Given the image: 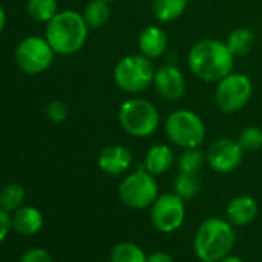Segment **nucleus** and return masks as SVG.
Wrapping results in <instances>:
<instances>
[{"mask_svg": "<svg viewBox=\"0 0 262 262\" xmlns=\"http://www.w3.org/2000/svg\"><path fill=\"white\" fill-rule=\"evenodd\" d=\"M234 56L227 45L216 39H204L193 45L188 53L191 73L204 82H219L233 73Z\"/></svg>", "mask_w": 262, "mask_h": 262, "instance_id": "f257e3e1", "label": "nucleus"}, {"mask_svg": "<svg viewBox=\"0 0 262 262\" xmlns=\"http://www.w3.org/2000/svg\"><path fill=\"white\" fill-rule=\"evenodd\" d=\"M88 25L77 11L57 13L48 24L45 39L57 54L70 56L80 51L88 39Z\"/></svg>", "mask_w": 262, "mask_h": 262, "instance_id": "f03ea898", "label": "nucleus"}, {"mask_svg": "<svg viewBox=\"0 0 262 262\" xmlns=\"http://www.w3.org/2000/svg\"><path fill=\"white\" fill-rule=\"evenodd\" d=\"M234 241L236 233L230 222L221 217H208L194 234V254L202 262H219L231 251Z\"/></svg>", "mask_w": 262, "mask_h": 262, "instance_id": "7ed1b4c3", "label": "nucleus"}, {"mask_svg": "<svg viewBox=\"0 0 262 262\" xmlns=\"http://www.w3.org/2000/svg\"><path fill=\"white\" fill-rule=\"evenodd\" d=\"M159 122L158 108L145 99H129L119 110V123L131 136L147 138L153 135Z\"/></svg>", "mask_w": 262, "mask_h": 262, "instance_id": "20e7f679", "label": "nucleus"}, {"mask_svg": "<svg viewBox=\"0 0 262 262\" xmlns=\"http://www.w3.org/2000/svg\"><path fill=\"white\" fill-rule=\"evenodd\" d=\"M165 133L168 139L181 148H199L205 139V125L194 111L181 108L167 117Z\"/></svg>", "mask_w": 262, "mask_h": 262, "instance_id": "39448f33", "label": "nucleus"}, {"mask_svg": "<svg viewBox=\"0 0 262 262\" xmlns=\"http://www.w3.org/2000/svg\"><path fill=\"white\" fill-rule=\"evenodd\" d=\"M155 68L144 54H129L122 57L113 71L116 85L126 93H141L153 83Z\"/></svg>", "mask_w": 262, "mask_h": 262, "instance_id": "423d86ee", "label": "nucleus"}, {"mask_svg": "<svg viewBox=\"0 0 262 262\" xmlns=\"http://www.w3.org/2000/svg\"><path fill=\"white\" fill-rule=\"evenodd\" d=\"M119 198L129 208L142 210L150 207L158 198V182L155 174L147 170L128 174L119 185Z\"/></svg>", "mask_w": 262, "mask_h": 262, "instance_id": "0eeeda50", "label": "nucleus"}, {"mask_svg": "<svg viewBox=\"0 0 262 262\" xmlns=\"http://www.w3.org/2000/svg\"><path fill=\"white\" fill-rule=\"evenodd\" d=\"M253 93V85L248 76L242 73H230L217 82L214 99L216 105L224 113H236L242 110Z\"/></svg>", "mask_w": 262, "mask_h": 262, "instance_id": "6e6552de", "label": "nucleus"}, {"mask_svg": "<svg viewBox=\"0 0 262 262\" xmlns=\"http://www.w3.org/2000/svg\"><path fill=\"white\" fill-rule=\"evenodd\" d=\"M54 59V50L47 39L31 36L24 39L16 50V63L27 74L43 73Z\"/></svg>", "mask_w": 262, "mask_h": 262, "instance_id": "1a4fd4ad", "label": "nucleus"}, {"mask_svg": "<svg viewBox=\"0 0 262 262\" xmlns=\"http://www.w3.org/2000/svg\"><path fill=\"white\" fill-rule=\"evenodd\" d=\"M185 219V204L176 193L158 196L151 204V221L161 233H173Z\"/></svg>", "mask_w": 262, "mask_h": 262, "instance_id": "9d476101", "label": "nucleus"}, {"mask_svg": "<svg viewBox=\"0 0 262 262\" xmlns=\"http://www.w3.org/2000/svg\"><path fill=\"white\" fill-rule=\"evenodd\" d=\"M208 165L217 173H231L234 171L244 158V150L237 141L233 139H219L207 151Z\"/></svg>", "mask_w": 262, "mask_h": 262, "instance_id": "9b49d317", "label": "nucleus"}, {"mask_svg": "<svg viewBox=\"0 0 262 262\" xmlns=\"http://www.w3.org/2000/svg\"><path fill=\"white\" fill-rule=\"evenodd\" d=\"M153 83L165 100H178L185 94V77L176 65H162L155 71Z\"/></svg>", "mask_w": 262, "mask_h": 262, "instance_id": "f8f14e48", "label": "nucleus"}, {"mask_svg": "<svg viewBox=\"0 0 262 262\" xmlns=\"http://www.w3.org/2000/svg\"><path fill=\"white\" fill-rule=\"evenodd\" d=\"M133 162L129 150L122 145H108L105 147L97 159L99 168L110 174V176H120L123 174Z\"/></svg>", "mask_w": 262, "mask_h": 262, "instance_id": "ddd939ff", "label": "nucleus"}, {"mask_svg": "<svg viewBox=\"0 0 262 262\" xmlns=\"http://www.w3.org/2000/svg\"><path fill=\"white\" fill-rule=\"evenodd\" d=\"M167 34L159 27H148L139 36V50L141 54L150 60L161 57L167 50Z\"/></svg>", "mask_w": 262, "mask_h": 262, "instance_id": "4468645a", "label": "nucleus"}, {"mask_svg": "<svg viewBox=\"0 0 262 262\" xmlns=\"http://www.w3.org/2000/svg\"><path fill=\"white\" fill-rule=\"evenodd\" d=\"M11 221L14 230L24 236H34L43 227V214L36 207H20Z\"/></svg>", "mask_w": 262, "mask_h": 262, "instance_id": "2eb2a0df", "label": "nucleus"}, {"mask_svg": "<svg viewBox=\"0 0 262 262\" xmlns=\"http://www.w3.org/2000/svg\"><path fill=\"white\" fill-rule=\"evenodd\" d=\"M257 214V204L251 196H237L227 207V217L233 225H247Z\"/></svg>", "mask_w": 262, "mask_h": 262, "instance_id": "dca6fc26", "label": "nucleus"}, {"mask_svg": "<svg viewBox=\"0 0 262 262\" xmlns=\"http://www.w3.org/2000/svg\"><path fill=\"white\" fill-rule=\"evenodd\" d=\"M173 164H174L173 150L164 144L151 147L145 156V170L155 176L167 173L173 167Z\"/></svg>", "mask_w": 262, "mask_h": 262, "instance_id": "f3484780", "label": "nucleus"}, {"mask_svg": "<svg viewBox=\"0 0 262 262\" xmlns=\"http://www.w3.org/2000/svg\"><path fill=\"white\" fill-rule=\"evenodd\" d=\"M188 7V0H153V14L159 22L168 24L179 19Z\"/></svg>", "mask_w": 262, "mask_h": 262, "instance_id": "a211bd4d", "label": "nucleus"}, {"mask_svg": "<svg viewBox=\"0 0 262 262\" xmlns=\"http://www.w3.org/2000/svg\"><path fill=\"white\" fill-rule=\"evenodd\" d=\"M225 45L234 57L247 56L254 47V34L248 28H236L227 37Z\"/></svg>", "mask_w": 262, "mask_h": 262, "instance_id": "6ab92c4d", "label": "nucleus"}, {"mask_svg": "<svg viewBox=\"0 0 262 262\" xmlns=\"http://www.w3.org/2000/svg\"><path fill=\"white\" fill-rule=\"evenodd\" d=\"M83 19L90 28H100L103 27L111 16L110 4L105 0H91L83 10Z\"/></svg>", "mask_w": 262, "mask_h": 262, "instance_id": "aec40b11", "label": "nucleus"}, {"mask_svg": "<svg viewBox=\"0 0 262 262\" xmlns=\"http://www.w3.org/2000/svg\"><path fill=\"white\" fill-rule=\"evenodd\" d=\"M111 262H147V254L133 242L117 244L110 256Z\"/></svg>", "mask_w": 262, "mask_h": 262, "instance_id": "412c9836", "label": "nucleus"}, {"mask_svg": "<svg viewBox=\"0 0 262 262\" xmlns=\"http://www.w3.org/2000/svg\"><path fill=\"white\" fill-rule=\"evenodd\" d=\"M27 11L34 20L48 24L59 13L57 0H28Z\"/></svg>", "mask_w": 262, "mask_h": 262, "instance_id": "4be33fe9", "label": "nucleus"}, {"mask_svg": "<svg viewBox=\"0 0 262 262\" xmlns=\"http://www.w3.org/2000/svg\"><path fill=\"white\" fill-rule=\"evenodd\" d=\"M25 201V190L19 184H8L0 190V208L5 211H16Z\"/></svg>", "mask_w": 262, "mask_h": 262, "instance_id": "5701e85b", "label": "nucleus"}, {"mask_svg": "<svg viewBox=\"0 0 262 262\" xmlns=\"http://www.w3.org/2000/svg\"><path fill=\"white\" fill-rule=\"evenodd\" d=\"M199 188H201V184L196 174L179 173L174 181V193L181 196L184 201L193 199L199 193Z\"/></svg>", "mask_w": 262, "mask_h": 262, "instance_id": "b1692460", "label": "nucleus"}, {"mask_svg": "<svg viewBox=\"0 0 262 262\" xmlns=\"http://www.w3.org/2000/svg\"><path fill=\"white\" fill-rule=\"evenodd\" d=\"M207 158L198 150V148H190L185 150L178 161V167H179V173H188V174H196L201 167L204 165V161Z\"/></svg>", "mask_w": 262, "mask_h": 262, "instance_id": "393cba45", "label": "nucleus"}, {"mask_svg": "<svg viewBox=\"0 0 262 262\" xmlns=\"http://www.w3.org/2000/svg\"><path fill=\"white\" fill-rule=\"evenodd\" d=\"M244 151H256L262 147V129L257 126H247L241 131L237 138Z\"/></svg>", "mask_w": 262, "mask_h": 262, "instance_id": "a878e982", "label": "nucleus"}, {"mask_svg": "<svg viewBox=\"0 0 262 262\" xmlns=\"http://www.w3.org/2000/svg\"><path fill=\"white\" fill-rule=\"evenodd\" d=\"M47 116L53 122H63L68 117V106L60 100H51L47 105Z\"/></svg>", "mask_w": 262, "mask_h": 262, "instance_id": "bb28decb", "label": "nucleus"}, {"mask_svg": "<svg viewBox=\"0 0 262 262\" xmlns=\"http://www.w3.org/2000/svg\"><path fill=\"white\" fill-rule=\"evenodd\" d=\"M20 262H53V259L47 250L31 248L20 257Z\"/></svg>", "mask_w": 262, "mask_h": 262, "instance_id": "cd10ccee", "label": "nucleus"}, {"mask_svg": "<svg viewBox=\"0 0 262 262\" xmlns=\"http://www.w3.org/2000/svg\"><path fill=\"white\" fill-rule=\"evenodd\" d=\"M11 225H13V221L8 216V211H5L4 208H0V242H2L8 236Z\"/></svg>", "mask_w": 262, "mask_h": 262, "instance_id": "c85d7f7f", "label": "nucleus"}, {"mask_svg": "<svg viewBox=\"0 0 262 262\" xmlns=\"http://www.w3.org/2000/svg\"><path fill=\"white\" fill-rule=\"evenodd\" d=\"M147 262H174L171 254L167 251H155L147 257Z\"/></svg>", "mask_w": 262, "mask_h": 262, "instance_id": "c756f323", "label": "nucleus"}, {"mask_svg": "<svg viewBox=\"0 0 262 262\" xmlns=\"http://www.w3.org/2000/svg\"><path fill=\"white\" fill-rule=\"evenodd\" d=\"M5 22H7V14H5V10L0 5V33H2L4 27H5Z\"/></svg>", "mask_w": 262, "mask_h": 262, "instance_id": "7c9ffc66", "label": "nucleus"}, {"mask_svg": "<svg viewBox=\"0 0 262 262\" xmlns=\"http://www.w3.org/2000/svg\"><path fill=\"white\" fill-rule=\"evenodd\" d=\"M219 262H244L242 259L236 257V256H225L224 259H221Z\"/></svg>", "mask_w": 262, "mask_h": 262, "instance_id": "2f4dec72", "label": "nucleus"}, {"mask_svg": "<svg viewBox=\"0 0 262 262\" xmlns=\"http://www.w3.org/2000/svg\"><path fill=\"white\" fill-rule=\"evenodd\" d=\"M105 2H108V4H110V2H116V0H105Z\"/></svg>", "mask_w": 262, "mask_h": 262, "instance_id": "473e14b6", "label": "nucleus"}]
</instances>
